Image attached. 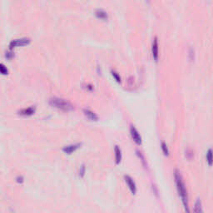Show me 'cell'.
<instances>
[{
	"label": "cell",
	"mask_w": 213,
	"mask_h": 213,
	"mask_svg": "<svg viewBox=\"0 0 213 213\" xmlns=\"http://www.w3.org/2000/svg\"><path fill=\"white\" fill-rule=\"evenodd\" d=\"M175 180H176V184H177V188L178 191L179 196L181 197L183 206L185 208V211L186 213H190V210H189V206H188V199H187V193H186V186L181 176L178 173L177 171L175 172Z\"/></svg>",
	"instance_id": "obj_1"
},
{
	"label": "cell",
	"mask_w": 213,
	"mask_h": 213,
	"mask_svg": "<svg viewBox=\"0 0 213 213\" xmlns=\"http://www.w3.org/2000/svg\"><path fill=\"white\" fill-rule=\"evenodd\" d=\"M49 103L51 106L54 107L56 108L61 109L62 111H70L73 109V106L69 103L68 101L59 98V97H53L50 99Z\"/></svg>",
	"instance_id": "obj_2"
},
{
	"label": "cell",
	"mask_w": 213,
	"mask_h": 213,
	"mask_svg": "<svg viewBox=\"0 0 213 213\" xmlns=\"http://www.w3.org/2000/svg\"><path fill=\"white\" fill-rule=\"evenodd\" d=\"M30 39L27 38H20V39H15L10 42L9 44V47L10 49H12L13 48L15 47H18V46H24V45H27L29 43Z\"/></svg>",
	"instance_id": "obj_3"
},
{
	"label": "cell",
	"mask_w": 213,
	"mask_h": 213,
	"mask_svg": "<svg viewBox=\"0 0 213 213\" xmlns=\"http://www.w3.org/2000/svg\"><path fill=\"white\" fill-rule=\"evenodd\" d=\"M130 132H131V136L133 139V141L137 143V144H141L142 143V138L139 134V132L138 131V130L133 127L131 126L130 128Z\"/></svg>",
	"instance_id": "obj_4"
},
{
	"label": "cell",
	"mask_w": 213,
	"mask_h": 213,
	"mask_svg": "<svg viewBox=\"0 0 213 213\" xmlns=\"http://www.w3.org/2000/svg\"><path fill=\"white\" fill-rule=\"evenodd\" d=\"M125 181L127 182V184L128 186L130 191L131 192L132 194H135L136 192H137V186H136V184L134 182V181L132 180V178L129 177V176H125Z\"/></svg>",
	"instance_id": "obj_5"
},
{
	"label": "cell",
	"mask_w": 213,
	"mask_h": 213,
	"mask_svg": "<svg viewBox=\"0 0 213 213\" xmlns=\"http://www.w3.org/2000/svg\"><path fill=\"white\" fill-rule=\"evenodd\" d=\"M81 146V144H79V143H77V144H72V145H69V146H66V147H63V149H62V151H64L65 153H67V154H71V153H73V151H75L77 148H79V147Z\"/></svg>",
	"instance_id": "obj_6"
},
{
	"label": "cell",
	"mask_w": 213,
	"mask_h": 213,
	"mask_svg": "<svg viewBox=\"0 0 213 213\" xmlns=\"http://www.w3.org/2000/svg\"><path fill=\"white\" fill-rule=\"evenodd\" d=\"M151 51H152V56L155 58V60H158V38H155L153 42H152V48H151Z\"/></svg>",
	"instance_id": "obj_7"
},
{
	"label": "cell",
	"mask_w": 213,
	"mask_h": 213,
	"mask_svg": "<svg viewBox=\"0 0 213 213\" xmlns=\"http://www.w3.org/2000/svg\"><path fill=\"white\" fill-rule=\"evenodd\" d=\"M35 112V108L34 107H29L28 108H24L19 111V114L23 115V116H30L33 115Z\"/></svg>",
	"instance_id": "obj_8"
},
{
	"label": "cell",
	"mask_w": 213,
	"mask_h": 213,
	"mask_svg": "<svg viewBox=\"0 0 213 213\" xmlns=\"http://www.w3.org/2000/svg\"><path fill=\"white\" fill-rule=\"evenodd\" d=\"M83 112H84L85 116L88 117V119H90V120H92V121H97V118H98L96 114H95L93 112L90 111L89 109H84V110H83Z\"/></svg>",
	"instance_id": "obj_9"
},
{
	"label": "cell",
	"mask_w": 213,
	"mask_h": 213,
	"mask_svg": "<svg viewBox=\"0 0 213 213\" xmlns=\"http://www.w3.org/2000/svg\"><path fill=\"white\" fill-rule=\"evenodd\" d=\"M115 160H116V163L117 164H119L121 160H122V151L120 150V148L116 146L115 147Z\"/></svg>",
	"instance_id": "obj_10"
},
{
	"label": "cell",
	"mask_w": 213,
	"mask_h": 213,
	"mask_svg": "<svg viewBox=\"0 0 213 213\" xmlns=\"http://www.w3.org/2000/svg\"><path fill=\"white\" fill-rule=\"evenodd\" d=\"M194 213H203L202 206H201V202L200 200H197V202L195 203L194 206Z\"/></svg>",
	"instance_id": "obj_11"
},
{
	"label": "cell",
	"mask_w": 213,
	"mask_h": 213,
	"mask_svg": "<svg viewBox=\"0 0 213 213\" xmlns=\"http://www.w3.org/2000/svg\"><path fill=\"white\" fill-rule=\"evenodd\" d=\"M95 14H96L97 17L102 18V19H106V18H108V14H107L104 10H103V9H97Z\"/></svg>",
	"instance_id": "obj_12"
},
{
	"label": "cell",
	"mask_w": 213,
	"mask_h": 213,
	"mask_svg": "<svg viewBox=\"0 0 213 213\" xmlns=\"http://www.w3.org/2000/svg\"><path fill=\"white\" fill-rule=\"evenodd\" d=\"M212 149H209L207 153H206V161L208 162V165L212 166Z\"/></svg>",
	"instance_id": "obj_13"
},
{
	"label": "cell",
	"mask_w": 213,
	"mask_h": 213,
	"mask_svg": "<svg viewBox=\"0 0 213 213\" xmlns=\"http://www.w3.org/2000/svg\"><path fill=\"white\" fill-rule=\"evenodd\" d=\"M8 68L3 65V64H0V73L3 74V75H6L8 74Z\"/></svg>",
	"instance_id": "obj_14"
},
{
	"label": "cell",
	"mask_w": 213,
	"mask_h": 213,
	"mask_svg": "<svg viewBox=\"0 0 213 213\" xmlns=\"http://www.w3.org/2000/svg\"><path fill=\"white\" fill-rule=\"evenodd\" d=\"M162 149L163 153L165 154L166 156H167L169 151H168V148H167V147H166V145L165 142H162Z\"/></svg>",
	"instance_id": "obj_15"
},
{
	"label": "cell",
	"mask_w": 213,
	"mask_h": 213,
	"mask_svg": "<svg viewBox=\"0 0 213 213\" xmlns=\"http://www.w3.org/2000/svg\"><path fill=\"white\" fill-rule=\"evenodd\" d=\"M84 173H85V166H82L80 167V170H79V174L81 175V177H83L84 176Z\"/></svg>",
	"instance_id": "obj_16"
},
{
	"label": "cell",
	"mask_w": 213,
	"mask_h": 213,
	"mask_svg": "<svg viewBox=\"0 0 213 213\" xmlns=\"http://www.w3.org/2000/svg\"><path fill=\"white\" fill-rule=\"evenodd\" d=\"M112 76L117 79V82H120V77H119V76L117 75V73H115V72H112Z\"/></svg>",
	"instance_id": "obj_17"
},
{
	"label": "cell",
	"mask_w": 213,
	"mask_h": 213,
	"mask_svg": "<svg viewBox=\"0 0 213 213\" xmlns=\"http://www.w3.org/2000/svg\"><path fill=\"white\" fill-rule=\"evenodd\" d=\"M13 53H9V52H8V53H6V58H8V59H11L12 58H13Z\"/></svg>",
	"instance_id": "obj_18"
}]
</instances>
